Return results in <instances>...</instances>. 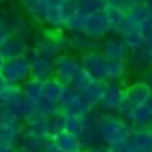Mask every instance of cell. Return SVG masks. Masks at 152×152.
I'll return each mask as SVG.
<instances>
[{
    "mask_svg": "<svg viewBox=\"0 0 152 152\" xmlns=\"http://www.w3.org/2000/svg\"><path fill=\"white\" fill-rule=\"evenodd\" d=\"M70 82H72V84H74L78 90H80V94H82V92H84V90L88 88V86L92 84L94 80H92V78H90V76L86 74L84 68H78V70L74 72V76H72V80H70Z\"/></svg>",
    "mask_w": 152,
    "mask_h": 152,
    "instance_id": "13",
    "label": "cell"
},
{
    "mask_svg": "<svg viewBox=\"0 0 152 152\" xmlns=\"http://www.w3.org/2000/svg\"><path fill=\"white\" fill-rule=\"evenodd\" d=\"M103 90H105V84H103V82L94 80L92 84L88 86V88L84 90V92H82V98L86 99V103H88V105H99L102 96H103Z\"/></svg>",
    "mask_w": 152,
    "mask_h": 152,
    "instance_id": "8",
    "label": "cell"
},
{
    "mask_svg": "<svg viewBox=\"0 0 152 152\" xmlns=\"http://www.w3.org/2000/svg\"><path fill=\"white\" fill-rule=\"evenodd\" d=\"M109 29H111V26H109V22L105 20L103 10L94 12V14H88V16H86L84 33H88V35H92V37H99V35H105Z\"/></svg>",
    "mask_w": 152,
    "mask_h": 152,
    "instance_id": "4",
    "label": "cell"
},
{
    "mask_svg": "<svg viewBox=\"0 0 152 152\" xmlns=\"http://www.w3.org/2000/svg\"><path fill=\"white\" fill-rule=\"evenodd\" d=\"M125 76V61H109L105 58V78L121 80Z\"/></svg>",
    "mask_w": 152,
    "mask_h": 152,
    "instance_id": "10",
    "label": "cell"
},
{
    "mask_svg": "<svg viewBox=\"0 0 152 152\" xmlns=\"http://www.w3.org/2000/svg\"><path fill=\"white\" fill-rule=\"evenodd\" d=\"M102 55L109 61H123L127 57V45L123 43V39H109L103 43Z\"/></svg>",
    "mask_w": 152,
    "mask_h": 152,
    "instance_id": "6",
    "label": "cell"
},
{
    "mask_svg": "<svg viewBox=\"0 0 152 152\" xmlns=\"http://www.w3.org/2000/svg\"><path fill=\"white\" fill-rule=\"evenodd\" d=\"M150 96H152V86L146 82H137L125 90V103L131 109L139 107V105H144L148 102Z\"/></svg>",
    "mask_w": 152,
    "mask_h": 152,
    "instance_id": "2",
    "label": "cell"
},
{
    "mask_svg": "<svg viewBox=\"0 0 152 152\" xmlns=\"http://www.w3.org/2000/svg\"><path fill=\"white\" fill-rule=\"evenodd\" d=\"M96 129H98V134L109 146L125 144L127 139H129V134H131L129 125H125L119 119H113V117H99L98 123H96Z\"/></svg>",
    "mask_w": 152,
    "mask_h": 152,
    "instance_id": "1",
    "label": "cell"
},
{
    "mask_svg": "<svg viewBox=\"0 0 152 152\" xmlns=\"http://www.w3.org/2000/svg\"><path fill=\"white\" fill-rule=\"evenodd\" d=\"M86 152H105V150H102V148H90V150H86Z\"/></svg>",
    "mask_w": 152,
    "mask_h": 152,
    "instance_id": "14",
    "label": "cell"
},
{
    "mask_svg": "<svg viewBox=\"0 0 152 152\" xmlns=\"http://www.w3.org/2000/svg\"><path fill=\"white\" fill-rule=\"evenodd\" d=\"M103 2H107V0H103Z\"/></svg>",
    "mask_w": 152,
    "mask_h": 152,
    "instance_id": "15",
    "label": "cell"
},
{
    "mask_svg": "<svg viewBox=\"0 0 152 152\" xmlns=\"http://www.w3.org/2000/svg\"><path fill=\"white\" fill-rule=\"evenodd\" d=\"M66 123H64V131L70 134H74V137H80L82 131H84L86 127V119L82 115H70L68 119H64Z\"/></svg>",
    "mask_w": 152,
    "mask_h": 152,
    "instance_id": "11",
    "label": "cell"
},
{
    "mask_svg": "<svg viewBox=\"0 0 152 152\" xmlns=\"http://www.w3.org/2000/svg\"><path fill=\"white\" fill-rule=\"evenodd\" d=\"M127 115L131 117V121H133L134 125H148V121L152 119V113L148 111L146 105H139V107H133Z\"/></svg>",
    "mask_w": 152,
    "mask_h": 152,
    "instance_id": "12",
    "label": "cell"
},
{
    "mask_svg": "<svg viewBox=\"0 0 152 152\" xmlns=\"http://www.w3.org/2000/svg\"><path fill=\"white\" fill-rule=\"evenodd\" d=\"M86 70V74L92 78V80H98L102 82L103 78H105V57H103L102 53H90L84 57V66H82Z\"/></svg>",
    "mask_w": 152,
    "mask_h": 152,
    "instance_id": "3",
    "label": "cell"
},
{
    "mask_svg": "<svg viewBox=\"0 0 152 152\" xmlns=\"http://www.w3.org/2000/svg\"><path fill=\"white\" fill-rule=\"evenodd\" d=\"M76 70H78V64H76V61L72 57L61 58L58 64H57V74L61 76V78H64V80H68V82L72 80V76H74Z\"/></svg>",
    "mask_w": 152,
    "mask_h": 152,
    "instance_id": "9",
    "label": "cell"
},
{
    "mask_svg": "<svg viewBox=\"0 0 152 152\" xmlns=\"http://www.w3.org/2000/svg\"><path fill=\"white\" fill-rule=\"evenodd\" d=\"M55 144H57V150H58V152H80V148H82L78 137L66 133V131H63V133L57 134Z\"/></svg>",
    "mask_w": 152,
    "mask_h": 152,
    "instance_id": "7",
    "label": "cell"
},
{
    "mask_svg": "<svg viewBox=\"0 0 152 152\" xmlns=\"http://www.w3.org/2000/svg\"><path fill=\"white\" fill-rule=\"evenodd\" d=\"M123 102H125V90L121 88V86L113 84V86H105L99 105L105 109H121Z\"/></svg>",
    "mask_w": 152,
    "mask_h": 152,
    "instance_id": "5",
    "label": "cell"
}]
</instances>
